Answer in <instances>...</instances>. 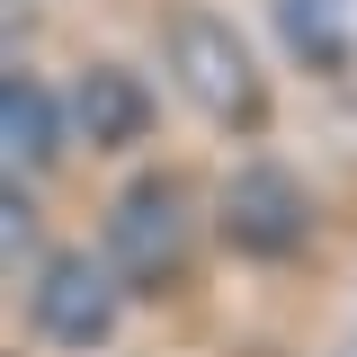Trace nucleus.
Returning a JSON list of instances; mask_svg holds the SVG:
<instances>
[{"label":"nucleus","instance_id":"7","mask_svg":"<svg viewBox=\"0 0 357 357\" xmlns=\"http://www.w3.org/2000/svg\"><path fill=\"white\" fill-rule=\"evenodd\" d=\"M277 45L304 63V72H349L357 54V0H268Z\"/></svg>","mask_w":357,"mask_h":357},{"label":"nucleus","instance_id":"4","mask_svg":"<svg viewBox=\"0 0 357 357\" xmlns=\"http://www.w3.org/2000/svg\"><path fill=\"white\" fill-rule=\"evenodd\" d=\"M215 232L241 250V259H295L312 241V197L295 170H277V161H241V170L223 178L215 197Z\"/></svg>","mask_w":357,"mask_h":357},{"label":"nucleus","instance_id":"8","mask_svg":"<svg viewBox=\"0 0 357 357\" xmlns=\"http://www.w3.org/2000/svg\"><path fill=\"white\" fill-rule=\"evenodd\" d=\"M0 223H9V268H27V277H36V268H45V250H36V215H27V188H9Z\"/></svg>","mask_w":357,"mask_h":357},{"label":"nucleus","instance_id":"2","mask_svg":"<svg viewBox=\"0 0 357 357\" xmlns=\"http://www.w3.org/2000/svg\"><path fill=\"white\" fill-rule=\"evenodd\" d=\"M107 259H116V277L134 295H161V286L188 277V259H197V197H188L178 170L134 178L107 206Z\"/></svg>","mask_w":357,"mask_h":357},{"label":"nucleus","instance_id":"1","mask_svg":"<svg viewBox=\"0 0 357 357\" xmlns=\"http://www.w3.org/2000/svg\"><path fill=\"white\" fill-rule=\"evenodd\" d=\"M161 45H170V72H178V89L197 98V116H215L223 134H259L268 116H277L259 54L241 45V27H232L223 9L170 0V9H161Z\"/></svg>","mask_w":357,"mask_h":357},{"label":"nucleus","instance_id":"6","mask_svg":"<svg viewBox=\"0 0 357 357\" xmlns=\"http://www.w3.org/2000/svg\"><path fill=\"white\" fill-rule=\"evenodd\" d=\"M72 126L89 143H107V152H126V143L152 134V89L134 81L126 63H89L81 81H72Z\"/></svg>","mask_w":357,"mask_h":357},{"label":"nucleus","instance_id":"5","mask_svg":"<svg viewBox=\"0 0 357 357\" xmlns=\"http://www.w3.org/2000/svg\"><path fill=\"white\" fill-rule=\"evenodd\" d=\"M63 143H72V98H54V81L36 72H9L0 89V152H9V178L27 188L63 161Z\"/></svg>","mask_w":357,"mask_h":357},{"label":"nucleus","instance_id":"3","mask_svg":"<svg viewBox=\"0 0 357 357\" xmlns=\"http://www.w3.org/2000/svg\"><path fill=\"white\" fill-rule=\"evenodd\" d=\"M116 304H126V277L98 250H45V268L27 277V331L45 349H98L116 331Z\"/></svg>","mask_w":357,"mask_h":357}]
</instances>
